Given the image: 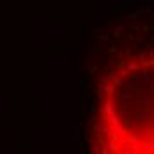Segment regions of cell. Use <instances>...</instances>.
<instances>
[{"instance_id": "1", "label": "cell", "mask_w": 154, "mask_h": 154, "mask_svg": "<svg viewBox=\"0 0 154 154\" xmlns=\"http://www.w3.org/2000/svg\"><path fill=\"white\" fill-rule=\"evenodd\" d=\"M144 66H145V69H140V66L136 62H126V67L122 66L119 69L117 76L128 78L129 85L124 90H119V105L115 103L103 105L101 115H106L112 110L122 108V106L129 105L131 101L154 97V58L145 62ZM103 120L108 122V126H103L101 131L112 136L106 151H112L114 144L119 138H122V142L117 144L115 151L154 153V105H147V106L135 108V110H129L124 114L110 115Z\"/></svg>"}]
</instances>
